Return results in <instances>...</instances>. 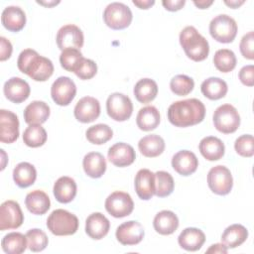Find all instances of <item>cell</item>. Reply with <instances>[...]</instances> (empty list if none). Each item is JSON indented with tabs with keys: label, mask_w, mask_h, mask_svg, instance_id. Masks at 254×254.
<instances>
[{
	"label": "cell",
	"mask_w": 254,
	"mask_h": 254,
	"mask_svg": "<svg viewBox=\"0 0 254 254\" xmlns=\"http://www.w3.org/2000/svg\"><path fill=\"white\" fill-rule=\"evenodd\" d=\"M248 230L241 224H232L225 228L221 235V242L227 248H235L246 241Z\"/></svg>",
	"instance_id": "obj_34"
},
{
	"label": "cell",
	"mask_w": 254,
	"mask_h": 254,
	"mask_svg": "<svg viewBox=\"0 0 254 254\" xmlns=\"http://www.w3.org/2000/svg\"><path fill=\"white\" fill-rule=\"evenodd\" d=\"M37 179L35 167L28 162L19 163L13 170V180L15 184L22 189L32 186Z\"/></svg>",
	"instance_id": "obj_31"
},
{
	"label": "cell",
	"mask_w": 254,
	"mask_h": 254,
	"mask_svg": "<svg viewBox=\"0 0 254 254\" xmlns=\"http://www.w3.org/2000/svg\"><path fill=\"white\" fill-rule=\"evenodd\" d=\"M19 70L35 81H46L54 73V64L48 58L40 56L35 50L26 49L17 61Z\"/></svg>",
	"instance_id": "obj_2"
},
{
	"label": "cell",
	"mask_w": 254,
	"mask_h": 254,
	"mask_svg": "<svg viewBox=\"0 0 254 254\" xmlns=\"http://www.w3.org/2000/svg\"><path fill=\"white\" fill-rule=\"evenodd\" d=\"M25 204L31 213L42 215L50 209L51 200L45 191L35 190L26 195Z\"/></svg>",
	"instance_id": "obj_28"
},
{
	"label": "cell",
	"mask_w": 254,
	"mask_h": 254,
	"mask_svg": "<svg viewBox=\"0 0 254 254\" xmlns=\"http://www.w3.org/2000/svg\"><path fill=\"white\" fill-rule=\"evenodd\" d=\"M135 190L137 195L148 200L155 194V174L148 169H141L135 176Z\"/></svg>",
	"instance_id": "obj_20"
},
{
	"label": "cell",
	"mask_w": 254,
	"mask_h": 254,
	"mask_svg": "<svg viewBox=\"0 0 254 254\" xmlns=\"http://www.w3.org/2000/svg\"><path fill=\"white\" fill-rule=\"evenodd\" d=\"M12 44L5 37L0 38V61L4 62L8 60L12 55Z\"/></svg>",
	"instance_id": "obj_48"
},
{
	"label": "cell",
	"mask_w": 254,
	"mask_h": 254,
	"mask_svg": "<svg viewBox=\"0 0 254 254\" xmlns=\"http://www.w3.org/2000/svg\"><path fill=\"white\" fill-rule=\"evenodd\" d=\"M109 228V220L100 212L91 213L85 220V232L92 239H102L107 235Z\"/></svg>",
	"instance_id": "obj_21"
},
{
	"label": "cell",
	"mask_w": 254,
	"mask_h": 254,
	"mask_svg": "<svg viewBox=\"0 0 254 254\" xmlns=\"http://www.w3.org/2000/svg\"><path fill=\"white\" fill-rule=\"evenodd\" d=\"M82 166L85 174L92 179L102 177L107 167L105 158L98 152L87 153L83 158Z\"/></svg>",
	"instance_id": "obj_29"
},
{
	"label": "cell",
	"mask_w": 254,
	"mask_h": 254,
	"mask_svg": "<svg viewBox=\"0 0 254 254\" xmlns=\"http://www.w3.org/2000/svg\"><path fill=\"white\" fill-rule=\"evenodd\" d=\"M96 72H97V65H96L95 62L84 58L80 66L74 73L80 79L86 80V79L92 78L96 74Z\"/></svg>",
	"instance_id": "obj_45"
},
{
	"label": "cell",
	"mask_w": 254,
	"mask_h": 254,
	"mask_svg": "<svg viewBox=\"0 0 254 254\" xmlns=\"http://www.w3.org/2000/svg\"><path fill=\"white\" fill-rule=\"evenodd\" d=\"M47 227L57 236L72 235L77 231L78 219L65 209H55L47 219Z\"/></svg>",
	"instance_id": "obj_4"
},
{
	"label": "cell",
	"mask_w": 254,
	"mask_h": 254,
	"mask_svg": "<svg viewBox=\"0 0 254 254\" xmlns=\"http://www.w3.org/2000/svg\"><path fill=\"white\" fill-rule=\"evenodd\" d=\"M38 4H41V5H44V6H47V7H52V6H55L57 4L60 3V1H51V2H43V1H37Z\"/></svg>",
	"instance_id": "obj_54"
},
{
	"label": "cell",
	"mask_w": 254,
	"mask_h": 254,
	"mask_svg": "<svg viewBox=\"0 0 254 254\" xmlns=\"http://www.w3.org/2000/svg\"><path fill=\"white\" fill-rule=\"evenodd\" d=\"M236 56L228 49H220L215 52L213 57V64L215 67L221 72H230L236 66Z\"/></svg>",
	"instance_id": "obj_38"
},
{
	"label": "cell",
	"mask_w": 254,
	"mask_h": 254,
	"mask_svg": "<svg viewBox=\"0 0 254 254\" xmlns=\"http://www.w3.org/2000/svg\"><path fill=\"white\" fill-rule=\"evenodd\" d=\"M178 242L187 251H197L205 242V235L202 230L195 227L184 229L178 237Z\"/></svg>",
	"instance_id": "obj_25"
},
{
	"label": "cell",
	"mask_w": 254,
	"mask_h": 254,
	"mask_svg": "<svg viewBox=\"0 0 254 254\" xmlns=\"http://www.w3.org/2000/svg\"><path fill=\"white\" fill-rule=\"evenodd\" d=\"M193 87V79L186 74H178L174 76L170 81V88L172 92L179 96L188 95L192 91Z\"/></svg>",
	"instance_id": "obj_42"
},
{
	"label": "cell",
	"mask_w": 254,
	"mask_h": 254,
	"mask_svg": "<svg viewBox=\"0 0 254 254\" xmlns=\"http://www.w3.org/2000/svg\"><path fill=\"white\" fill-rule=\"evenodd\" d=\"M162 4L166 10L175 12V11L181 10L186 4V1L185 0H164L162 1Z\"/></svg>",
	"instance_id": "obj_49"
},
{
	"label": "cell",
	"mask_w": 254,
	"mask_h": 254,
	"mask_svg": "<svg viewBox=\"0 0 254 254\" xmlns=\"http://www.w3.org/2000/svg\"><path fill=\"white\" fill-rule=\"evenodd\" d=\"M107 157L111 164L116 167L123 168L133 164L136 158V154L134 148L131 145L119 142L109 148Z\"/></svg>",
	"instance_id": "obj_17"
},
{
	"label": "cell",
	"mask_w": 254,
	"mask_h": 254,
	"mask_svg": "<svg viewBox=\"0 0 254 254\" xmlns=\"http://www.w3.org/2000/svg\"><path fill=\"white\" fill-rule=\"evenodd\" d=\"M57 45L61 51L65 49L79 50L83 46L84 37L82 31L73 24L63 26L57 34Z\"/></svg>",
	"instance_id": "obj_13"
},
{
	"label": "cell",
	"mask_w": 254,
	"mask_h": 254,
	"mask_svg": "<svg viewBox=\"0 0 254 254\" xmlns=\"http://www.w3.org/2000/svg\"><path fill=\"white\" fill-rule=\"evenodd\" d=\"M207 185L210 190L218 195L228 194L233 186V179L229 169L221 165L211 168L207 174Z\"/></svg>",
	"instance_id": "obj_9"
},
{
	"label": "cell",
	"mask_w": 254,
	"mask_h": 254,
	"mask_svg": "<svg viewBox=\"0 0 254 254\" xmlns=\"http://www.w3.org/2000/svg\"><path fill=\"white\" fill-rule=\"evenodd\" d=\"M153 226L159 234L170 235L178 229L179 218L171 210H162L154 217Z\"/></svg>",
	"instance_id": "obj_27"
},
{
	"label": "cell",
	"mask_w": 254,
	"mask_h": 254,
	"mask_svg": "<svg viewBox=\"0 0 254 254\" xmlns=\"http://www.w3.org/2000/svg\"><path fill=\"white\" fill-rule=\"evenodd\" d=\"M115 235L122 245H136L144 238L145 231L140 222L130 220L120 224L116 229Z\"/></svg>",
	"instance_id": "obj_14"
},
{
	"label": "cell",
	"mask_w": 254,
	"mask_h": 254,
	"mask_svg": "<svg viewBox=\"0 0 254 254\" xmlns=\"http://www.w3.org/2000/svg\"><path fill=\"white\" fill-rule=\"evenodd\" d=\"M160 112L155 106H145L141 108L136 117V123L140 130L152 131L160 124Z\"/></svg>",
	"instance_id": "obj_33"
},
{
	"label": "cell",
	"mask_w": 254,
	"mask_h": 254,
	"mask_svg": "<svg viewBox=\"0 0 254 254\" xmlns=\"http://www.w3.org/2000/svg\"><path fill=\"white\" fill-rule=\"evenodd\" d=\"M23 141L28 147H41L47 141V132L45 128L39 124L29 125L23 133Z\"/></svg>",
	"instance_id": "obj_37"
},
{
	"label": "cell",
	"mask_w": 254,
	"mask_h": 254,
	"mask_svg": "<svg viewBox=\"0 0 254 254\" xmlns=\"http://www.w3.org/2000/svg\"><path fill=\"white\" fill-rule=\"evenodd\" d=\"M133 92L139 102L149 103L156 98L158 85L156 81L151 78H142L135 84Z\"/></svg>",
	"instance_id": "obj_35"
},
{
	"label": "cell",
	"mask_w": 254,
	"mask_h": 254,
	"mask_svg": "<svg viewBox=\"0 0 254 254\" xmlns=\"http://www.w3.org/2000/svg\"><path fill=\"white\" fill-rule=\"evenodd\" d=\"M175 188L174 179L168 172L158 171L155 173V194L159 197L170 195Z\"/></svg>",
	"instance_id": "obj_41"
},
{
	"label": "cell",
	"mask_w": 254,
	"mask_h": 254,
	"mask_svg": "<svg viewBox=\"0 0 254 254\" xmlns=\"http://www.w3.org/2000/svg\"><path fill=\"white\" fill-rule=\"evenodd\" d=\"M201 93L210 100H217L227 93V83L219 77H208L200 85Z\"/></svg>",
	"instance_id": "obj_32"
},
{
	"label": "cell",
	"mask_w": 254,
	"mask_h": 254,
	"mask_svg": "<svg viewBox=\"0 0 254 254\" xmlns=\"http://www.w3.org/2000/svg\"><path fill=\"white\" fill-rule=\"evenodd\" d=\"M76 94V86L72 79L67 76L58 77L51 87L53 100L60 106L68 105Z\"/></svg>",
	"instance_id": "obj_12"
},
{
	"label": "cell",
	"mask_w": 254,
	"mask_h": 254,
	"mask_svg": "<svg viewBox=\"0 0 254 254\" xmlns=\"http://www.w3.org/2000/svg\"><path fill=\"white\" fill-rule=\"evenodd\" d=\"M106 111L111 119L119 122L126 121L132 115L133 104L127 95L114 92L106 100Z\"/></svg>",
	"instance_id": "obj_8"
},
{
	"label": "cell",
	"mask_w": 254,
	"mask_h": 254,
	"mask_svg": "<svg viewBox=\"0 0 254 254\" xmlns=\"http://www.w3.org/2000/svg\"><path fill=\"white\" fill-rule=\"evenodd\" d=\"M84 58L77 49H65L62 51L60 56V63L63 68L67 71L75 72L83 62Z\"/></svg>",
	"instance_id": "obj_40"
},
{
	"label": "cell",
	"mask_w": 254,
	"mask_h": 254,
	"mask_svg": "<svg viewBox=\"0 0 254 254\" xmlns=\"http://www.w3.org/2000/svg\"><path fill=\"white\" fill-rule=\"evenodd\" d=\"M28 248L33 252L43 251L49 243V239L47 234L38 228H32L26 233Z\"/></svg>",
	"instance_id": "obj_43"
},
{
	"label": "cell",
	"mask_w": 254,
	"mask_h": 254,
	"mask_svg": "<svg viewBox=\"0 0 254 254\" xmlns=\"http://www.w3.org/2000/svg\"><path fill=\"white\" fill-rule=\"evenodd\" d=\"M138 149L143 156L147 158H155L164 152L165 141L159 135H147L141 138L138 142Z\"/></svg>",
	"instance_id": "obj_30"
},
{
	"label": "cell",
	"mask_w": 254,
	"mask_h": 254,
	"mask_svg": "<svg viewBox=\"0 0 254 254\" xmlns=\"http://www.w3.org/2000/svg\"><path fill=\"white\" fill-rule=\"evenodd\" d=\"M19 137V119L10 110H0V141L11 144Z\"/></svg>",
	"instance_id": "obj_16"
},
{
	"label": "cell",
	"mask_w": 254,
	"mask_h": 254,
	"mask_svg": "<svg viewBox=\"0 0 254 254\" xmlns=\"http://www.w3.org/2000/svg\"><path fill=\"white\" fill-rule=\"evenodd\" d=\"M86 139L95 145H101L109 141L113 136L112 129L107 124H96L90 126L85 132Z\"/></svg>",
	"instance_id": "obj_39"
},
{
	"label": "cell",
	"mask_w": 254,
	"mask_h": 254,
	"mask_svg": "<svg viewBox=\"0 0 254 254\" xmlns=\"http://www.w3.org/2000/svg\"><path fill=\"white\" fill-rule=\"evenodd\" d=\"M133 19L130 8L120 2H113L106 6L103 12V20L106 26L113 30L127 28Z\"/></svg>",
	"instance_id": "obj_6"
},
{
	"label": "cell",
	"mask_w": 254,
	"mask_h": 254,
	"mask_svg": "<svg viewBox=\"0 0 254 254\" xmlns=\"http://www.w3.org/2000/svg\"><path fill=\"white\" fill-rule=\"evenodd\" d=\"M198 149L203 158L208 161H217L224 156L225 147L223 142L214 136H207L201 139Z\"/></svg>",
	"instance_id": "obj_26"
},
{
	"label": "cell",
	"mask_w": 254,
	"mask_h": 254,
	"mask_svg": "<svg viewBox=\"0 0 254 254\" xmlns=\"http://www.w3.org/2000/svg\"><path fill=\"white\" fill-rule=\"evenodd\" d=\"M213 124L216 130L223 134L235 132L240 125V116L237 109L231 104L218 106L213 113Z\"/></svg>",
	"instance_id": "obj_7"
},
{
	"label": "cell",
	"mask_w": 254,
	"mask_h": 254,
	"mask_svg": "<svg viewBox=\"0 0 254 254\" xmlns=\"http://www.w3.org/2000/svg\"><path fill=\"white\" fill-rule=\"evenodd\" d=\"M76 183L67 176L59 178L54 185V195L56 199L61 203L70 202L76 195Z\"/></svg>",
	"instance_id": "obj_23"
},
{
	"label": "cell",
	"mask_w": 254,
	"mask_h": 254,
	"mask_svg": "<svg viewBox=\"0 0 254 254\" xmlns=\"http://www.w3.org/2000/svg\"><path fill=\"white\" fill-rule=\"evenodd\" d=\"M24 214L19 203L15 200H6L0 206V230L16 229L22 225Z\"/></svg>",
	"instance_id": "obj_11"
},
{
	"label": "cell",
	"mask_w": 254,
	"mask_h": 254,
	"mask_svg": "<svg viewBox=\"0 0 254 254\" xmlns=\"http://www.w3.org/2000/svg\"><path fill=\"white\" fill-rule=\"evenodd\" d=\"M213 1H193V4L199 9H206L212 5Z\"/></svg>",
	"instance_id": "obj_52"
},
{
	"label": "cell",
	"mask_w": 254,
	"mask_h": 254,
	"mask_svg": "<svg viewBox=\"0 0 254 254\" xmlns=\"http://www.w3.org/2000/svg\"><path fill=\"white\" fill-rule=\"evenodd\" d=\"M172 167L182 176H190L196 171L198 167V160L192 152L182 150L173 156Z\"/></svg>",
	"instance_id": "obj_19"
},
{
	"label": "cell",
	"mask_w": 254,
	"mask_h": 254,
	"mask_svg": "<svg viewBox=\"0 0 254 254\" xmlns=\"http://www.w3.org/2000/svg\"><path fill=\"white\" fill-rule=\"evenodd\" d=\"M241 55L247 60L254 59V33L250 31L244 35L240 41L239 45Z\"/></svg>",
	"instance_id": "obj_46"
},
{
	"label": "cell",
	"mask_w": 254,
	"mask_h": 254,
	"mask_svg": "<svg viewBox=\"0 0 254 254\" xmlns=\"http://www.w3.org/2000/svg\"><path fill=\"white\" fill-rule=\"evenodd\" d=\"M254 66L252 64H248L243 66L238 73L240 81L246 86H253L254 85Z\"/></svg>",
	"instance_id": "obj_47"
},
{
	"label": "cell",
	"mask_w": 254,
	"mask_h": 254,
	"mask_svg": "<svg viewBox=\"0 0 254 254\" xmlns=\"http://www.w3.org/2000/svg\"><path fill=\"white\" fill-rule=\"evenodd\" d=\"M234 149L242 157L250 158L254 155V139L250 134L241 135L235 140Z\"/></svg>",
	"instance_id": "obj_44"
},
{
	"label": "cell",
	"mask_w": 254,
	"mask_h": 254,
	"mask_svg": "<svg viewBox=\"0 0 254 254\" xmlns=\"http://www.w3.org/2000/svg\"><path fill=\"white\" fill-rule=\"evenodd\" d=\"M1 246L5 253L21 254L28 246L27 237L20 232H10L3 237Z\"/></svg>",
	"instance_id": "obj_36"
},
{
	"label": "cell",
	"mask_w": 254,
	"mask_h": 254,
	"mask_svg": "<svg viewBox=\"0 0 254 254\" xmlns=\"http://www.w3.org/2000/svg\"><path fill=\"white\" fill-rule=\"evenodd\" d=\"M224 3H225L227 6H229L230 8L235 9V8H238L239 6H241V5L244 3V1H237V0H230V1H227V0H225Z\"/></svg>",
	"instance_id": "obj_53"
},
{
	"label": "cell",
	"mask_w": 254,
	"mask_h": 254,
	"mask_svg": "<svg viewBox=\"0 0 254 254\" xmlns=\"http://www.w3.org/2000/svg\"><path fill=\"white\" fill-rule=\"evenodd\" d=\"M73 113L75 119L81 123L93 122L100 115V103L92 96H84L77 101Z\"/></svg>",
	"instance_id": "obj_15"
},
{
	"label": "cell",
	"mask_w": 254,
	"mask_h": 254,
	"mask_svg": "<svg viewBox=\"0 0 254 254\" xmlns=\"http://www.w3.org/2000/svg\"><path fill=\"white\" fill-rule=\"evenodd\" d=\"M206 253H227V247L223 243L212 244L206 251Z\"/></svg>",
	"instance_id": "obj_50"
},
{
	"label": "cell",
	"mask_w": 254,
	"mask_h": 254,
	"mask_svg": "<svg viewBox=\"0 0 254 254\" xmlns=\"http://www.w3.org/2000/svg\"><path fill=\"white\" fill-rule=\"evenodd\" d=\"M1 22L10 32H19L26 25V14L18 6H8L1 14Z\"/></svg>",
	"instance_id": "obj_22"
},
{
	"label": "cell",
	"mask_w": 254,
	"mask_h": 254,
	"mask_svg": "<svg viewBox=\"0 0 254 254\" xmlns=\"http://www.w3.org/2000/svg\"><path fill=\"white\" fill-rule=\"evenodd\" d=\"M3 91L8 100L13 103H21L29 97L31 88L26 80L15 76L5 82Z\"/></svg>",
	"instance_id": "obj_18"
},
{
	"label": "cell",
	"mask_w": 254,
	"mask_h": 254,
	"mask_svg": "<svg viewBox=\"0 0 254 254\" xmlns=\"http://www.w3.org/2000/svg\"><path fill=\"white\" fill-rule=\"evenodd\" d=\"M237 24L226 14L217 15L209 23L210 36L217 42L228 44L233 42L237 35Z\"/></svg>",
	"instance_id": "obj_5"
},
{
	"label": "cell",
	"mask_w": 254,
	"mask_h": 254,
	"mask_svg": "<svg viewBox=\"0 0 254 254\" xmlns=\"http://www.w3.org/2000/svg\"><path fill=\"white\" fill-rule=\"evenodd\" d=\"M204 104L196 98L176 101L168 108V119L176 127L196 125L204 119Z\"/></svg>",
	"instance_id": "obj_1"
},
{
	"label": "cell",
	"mask_w": 254,
	"mask_h": 254,
	"mask_svg": "<svg viewBox=\"0 0 254 254\" xmlns=\"http://www.w3.org/2000/svg\"><path fill=\"white\" fill-rule=\"evenodd\" d=\"M133 4L136 5L138 8L140 9H149L151 6H153L155 4L154 0H141V1H137V0H133Z\"/></svg>",
	"instance_id": "obj_51"
},
{
	"label": "cell",
	"mask_w": 254,
	"mask_h": 254,
	"mask_svg": "<svg viewBox=\"0 0 254 254\" xmlns=\"http://www.w3.org/2000/svg\"><path fill=\"white\" fill-rule=\"evenodd\" d=\"M180 44L187 57L193 62L204 61L209 53L207 40L192 27L184 28L180 34Z\"/></svg>",
	"instance_id": "obj_3"
},
{
	"label": "cell",
	"mask_w": 254,
	"mask_h": 254,
	"mask_svg": "<svg viewBox=\"0 0 254 254\" xmlns=\"http://www.w3.org/2000/svg\"><path fill=\"white\" fill-rule=\"evenodd\" d=\"M134 208V202L129 193L124 191H114L109 194L105 200V209L116 218H121L131 214Z\"/></svg>",
	"instance_id": "obj_10"
},
{
	"label": "cell",
	"mask_w": 254,
	"mask_h": 254,
	"mask_svg": "<svg viewBox=\"0 0 254 254\" xmlns=\"http://www.w3.org/2000/svg\"><path fill=\"white\" fill-rule=\"evenodd\" d=\"M50 113V106L46 102L35 100L26 106L23 115L27 124L41 125L47 121Z\"/></svg>",
	"instance_id": "obj_24"
}]
</instances>
